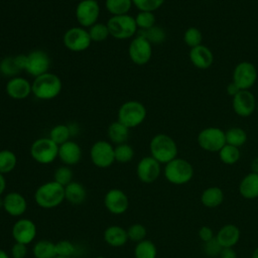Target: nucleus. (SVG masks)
<instances>
[{"label":"nucleus","mask_w":258,"mask_h":258,"mask_svg":"<svg viewBox=\"0 0 258 258\" xmlns=\"http://www.w3.org/2000/svg\"><path fill=\"white\" fill-rule=\"evenodd\" d=\"M64 200V186L54 180L40 184L34 191V202L42 209L56 208Z\"/></svg>","instance_id":"obj_1"},{"label":"nucleus","mask_w":258,"mask_h":258,"mask_svg":"<svg viewBox=\"0 0 258 258\" xmlns=\"http://www.w3.org/2000/svg\"><path fill=\"white\" fill-rule=\"evenodd\" d=\"M61 81L51 73H45L34 78L31 88L32 94L39 100H51L55 98L61 91Z\"/></svg>","instance_id":"obj_2"},{"label":"nucleus","mask_w":258,"mask_h":258,"mask_svg":"<svg viewBox=\"0 0 258 258\" xmlns=\"http://www.w3.org/2000/svg\"><path fill=\"white\" fill-rule=\"evenodd\" d=\"M151 156L160 164H166L174 159L177 155V145L175 141L168 135L159 133L152 137L149 143Z\"/></svg>","instance_id":"obj_3"},{"label":"nucleus","mask_w":258,"mask_h":258,"mask_svg":"<svg viewBox=\"0 0 258 258\" xmlns=\"http://www.w3.org/2000/svg\"><path fill=\"white\" fill-rule=\"evenodd\" d=\"M164 176L172 184L187 183L194 176L192 165L183 158L175 157L164 166Z\"/></svg>","instance_id":"obj_4"},{"label":"nucleus","mask_w":258,"mask_h":258,"mask_svg":"<svg viewBox=\"0 0 258 258\" xmlns=\"http://www.w3.org/2000/svg\"><path fill=\"white\" fill-rule=\"evenodd\" d=\"M107 26L110 35L117 39L131 38L138 31L135 17H132L129 14L112 16L108 20Z\"/></svg>","instance_id":"obj_5"},{"label":"nucleus","mask_w":258,"mask_h":258,"mask_svg":"<svg viewBox=\"0 0 258 258\" xmlns=\"http://www.w3.org/2000/svg\"><path fill=\"white\" fill-rule=\"evenodd\" d=\"M146 118V108L138 101H127L118 111V121L129 129L139 126Z\"/></svg>","instance_id":"obj_6"},{"label":"nucleus","mask_w":258,"mask_h":258,"mask_svg":"<svg viewBox=\"0 0 258 258\" xmlns=\"http://www.w3.org/2000/svg\"><path fill=\"white\" fill-rule=\"evenodd\" d=\"M30 155L40 164H49L58 156V145L49 137L38 138L30 146Z\"/></svg>","instance_id":"obj_7"},{"label":"nucleus","mask_w":258,"mask_h":258,"mask_svg":"<svg viewBox=\"0 0 258 258\" xmlns=\"http://www.w3.org/2000/svg\"><path fill=\"white\" fill-rule=\"evenodd\" d=\"M198 144L206 151L219 152L226 144L225 131L218 127L205 128L198 135Z\"/></svg>","instance_id":"obj_8"},{"label":"nucleus","mask_w":258,"mask_h":258,"mask_svg":"<svg viewBox=\"0 0 258 258\" xmlns=\"http://www.w3.org/2000/svg\"><path fill=\"white\" fill-rule=\"evenodd\" d=\"M90 158L99 168H107L115 162L114 146L105 140L95 142L90 149Z\"/></svg>","instance_id":"obj_9"},{"label":"nucleus","mask_w":258,"mask_h":258,"mask_svg":"<svg viewBox=\"0 0 258 258\" xmlns=\"http://www.w3.org/2000/svg\"><path fill=\"white\" fill-rule=\"evenodd\" d=\"M62 41L68 49L77 52L86 50L92 43L90 34L84 27H72L67 30Z\"/></svg>","instance_id":"obj_10"},{"label":"nucleus","mask_w":258,"mask_h":258,"mask_svg":"<svg viewBox=\"0 0 258 258\" xmlns=\"http://www.w3.org/2000/svg\"><path fill=\"white\" fill-rule=\"evenodd\" d=\"M100 16V5L97 0H82L76 8V17L81 27H91Z\"/></svg>","instance_id":"obj_11"},{"label":"nucleus","mask_w":258,"mask_h":258,"mask_svg":"<svg viewBox=\"0 0 258 258\" xmlns=\"http://www.w3.org/2000/svg\"><path fill=\"white\" fill-rule=\"evenodd\" d=\"M37 228L34 222L27 218H19L12 226L11 235L16 243L28 245L34 241Z\"/></svg>","instance_id":"obj_12"},{"label":"nucleus","mask_w":258,"mask_h":258,"mask_svg":"<svg viewBox=\"0 0 258 258\" xmlns=\"http://www.w3.org/2000/svg\"><path fill=\"white\" fill-rule=\"evenodd\" d=\"M257 80V70L250 61L239 62L233 72V82L241 90H249Z\"/></svg>","instance_id":"obj_13"},{"label":"nucleus","mask_w":258,"mask_h":258,"mask_svg":"<svg viewBox=\"0 0 258 258\" xmlns=\"http://www.w3.org/2000/svg\"><path fill=\"white\" fill-rule=\"evenodd\" d=\"M128 53L130 59L138 66L147 63L152 55V44L144 37L137 35L129 45Z\"/></svg>","instance_id":"obj_14"},{"label":"nucleus","mask_w":258,"mask_h":258,"mask_svg":"<svg viewBox=\"0 0 258 258\" xmlns=\"http://www.w3.org/2000/svg\"><path fill=\"white\" fill-rule=\"evenodd\" d=\"M104 206L113 215L124 214L129 207V199L120 188H111L104 196Z\"/></svg>","instance_id":"obj_15"},{"label":"nucleus","mask_w":258,"mask_h":258,"mask_svg":"<svg viewBox=\"0 0 258 258\" xmlns=\"http://www.w3.org/2000/svg\"><path fill=\"white\" fill-rule=\"evenodd\" d=\"M160 172V163L151 155L141 158L136 166L137 177L144 183H151L155 181L159 177Z\"/></svg>","instance_id":"obj_16"},{"label":"nucleus","mask_w":258,"mask_h":258,"mask_svg":"<svg viewBox=\"0 0 258 258\" xmlns=\"http://www.w3.org/2000/svg\"><path fill=\"white\" fill-rule=\"evenodd\" d=\"M49 66V56L42 50H33L26 54V64L24 71L34 78L47 73Z\"/></svg>","instance_id":"obj_17"},{"label":"nucleus","mask_w":258,"mask_h":258,"mask_svg":"<svg viewBox=\"0 0 258 258\" xmlns=\"http://www.w3.org/2000/svg\"><path fill=\"white\" fill-rule=\"evenodd\" d=\"M232 106L238 116L248 117L256 109V99L249 90H241L233 97Z\"/></svg>","instance_id":"obj_18"},{"label":"nucleus","mask_w":258,"mask_h":258,"mask_svg":"<svg viewBox=\"0 0 258 258\" xmlns=\"http://www.w3.org/2000/svg\"><path fill=\"white\" fill-rule=\"evenodd\" d=\"M3 210L11 217H21L27 210V201L18 191H10L3 197Z\"/></svg>","instance_id":"obj_19"},{"label":"nucleus","mask_w":258,"mask_h":258,"mask_svg":"<svg viewBox=\"0 0 258 258\" xmlns=\"http://www.w3.org/2000/svg\"><path fill=\"white\" fill-rule=\"evenodd\" d=\"M7 95L14 100H23L32 93L31 84L24 78L13 77L6 84Z\"/></svg>","instance_id":"obj_20"},{"label":"nucleus","mask_w":258,"mask_h":258,"mask_svg":"<svg viewBox=\"0 0 258 258\" xmlns=\"http://www.w3.org/2000/svg\"><path fill=\"white\" fill-rule=\"evenodd\" d=\"M82 148L75 141H67L58 146V158L63 165H75L82 159Z\"/></svg>","instance_id":"obj_21"},{"label":"nucleus","mask_w":258,"mask_h":258,"mask_svg":"<svg viewBox=\"0 0 258 258\" xmlns=\"http://www.w3.org/2000/svg\"><path fill=\"white\" fill-rule=\"evenodd\" d=\"M189 59L191 63L201 70L209 69L214 61V54L212 50L206 45L200 44L190 48L189 50Z\"/></svg>","instance_id":"obj_22"},{"label":"nucleus","mask_w":258,"mask_h":258,"mask_svg":"<svg viewBox=\"0 0 258 258\" xmlns=\"http://www.w3.org/2000/svg\"><path fill=\"white\" fill-rule=\"evenodd\" d=\"M103 238L111 247H122L128 241L127 230L118 225H111L105 229Z\"/></svg>","instance_id":"obj_23"},{"label":"nucleus","mask_w":258,"mask_h":258,"mask_svg":"<svg viewBox=\"0 0 258 258\" xmlns=\"http://www.w3.org/2000/svg\"><path fill=\"white\" fill-rule=\"evenodd\" d=\"M216 239L223 248L235 246L240 239V230L236 225L227 224L218 232Z\"/></svg>","instance_id":"obj_24"},{"label":"nucleus","mask_w":258,"mask_h":258,"mask_svg":"<svg viewBox=\"0 0 258 258\" xmlns=\"http://www.w3.org/2000/svg\"><path fill=\"white\" fill-rule=\"evenodd\" d=\"M239 192L248 200L258 198V173L250 172L245 175L239 184Z\"/></svg>","instance_id":"obj_25"},{"label":"nucleus","mask_w":258,"mask_h":258,"mask_svg":"<svg viewBox=\"0 0 258 258\" xmlns=\"http://www.w3.org/2000/svg\"><path fill=\"white\" fill-rule=\"evenodd\" d=\"M87 198V190L84 184L79 181H72L64 186V199L72 205H81Z\"/></svg>","instance_id":"obj_26"},{"label":"nucleus","mask_w":258,"mask_h":258,"mask_svg":"<svg viewBox=\"0 0 258 258\" xmlns=\"http://www.w3.org/2000/svg\"><path fill=\"white\" fill-rule=\"evenodd\" d=\"M223 201H224V192L218 186H210L206 188L201 196L202 204L205 207L210 209L220 206L223 203Z\"/></svg>","instance_id":"obj_27"},{"label":"nucleus","mask_w":258,"mask_h":258,"mask_svg":"<svg viewBox=\"0 0 258 258\" xmlns=\"http://www.w3.org/2000/svg\"><path fill=\"white\" fill-rule=\"evenodd\" d=\"M34 258H54L56 256L55 243L50 240H38L32 246Z\"/></svg>","instance_id":"obj_28"},{"label":"nucleus","mask_w":258,"mask_h":258,"mask_svg":"<svg viewBox=\"0 0 258 258\" xmlns=\"http://www.w3.org/2000/svg\"><path fill=\"white\" fill-rule=\"evenodd\" d=\"M129 128L118 120L111 123L108 127V137L116 145L126 143L129 137Z\"/></svg>","instance_id":"obj_29"},{"label":"nucleus","mask_w":258,"mask_h":258,"mask_svg":"<svg viewBox=\"0 0 258 258\" xmlns=\"http://www.w3.org/2000/svg\"><path fill=\"white\" fill-rule=\"evenodd\" d=\"M157 248L155 244L150 240H142L136 243L134 248L135 258H156Z\"/></svg>","instance_id":"obj_30"},{"label":"nucleus","mask_w":258,"mask_h":258,"mask_svg":"<svg viewBox=\"0 0 258 258\" xmlns=\"http://www.w3.org/2000/svg\"><path fill=\"white\" fill-rule=\"evenodd\" d=\"M133 5L132 0H106L105 6L112 16L128 14Z\"/></svg>","instance_id":"obj_31"},{"label":"nucleus","mask_w":258,"mask_h":258,"mask_svg":"<svg viewBox=\"0 0 258 258\" xmlns=\"http://www.w3.org/2000/svg\"><path fill=\"white\" fill-rule=\"evenodd\" d=\"M225 135H226V143L236 146L238 148L244 145L247 141V133L244 129L240 127H232L228 129L225 132Z\"/></svg>","instance_id":"obj_32"},{"label":"nucleus","mask_w":258,"mask_h":258,"mask_svg":"<svg viewBox=\"0 0 258 258\" xmlns=\"http://www.w3.org/2000/svg\"><path fill=\"white\" fill-rule=\"evenodd\" d=\"M17 164L15 153L9 149L0 150V173L6 174L11 172Z\"/></svg>","instance_id":"obj_33"},{"label":"nucleus","mask_w":258,"mask_h":258,"mask_svg":"<svg viewBox=\"0 0 258 258\" xmlns=\"http://www.w3.org/2000/svg\"><path fill=\"white\" fill-rule=\"evenodd\" d=\"M72 133H71V129L70 126L64 125V124H58L55 125L49 132V138L56 143L58 146L63 144L64 142L70 140Z\"/></svg>","instance_id":"obj_34"},{"label":"nucleus","mask_w":258,"mask_h":258,"mask_svg":"<svg viewBox=\"0 0 258 258\" xmlns=\"http://www.w3.org/2000/svg\"><path fill=\"white\" fill-rule=\"evenodd\" d=\"M240 150L238 147L230 145V144H225L222 149L219 151V156L220 159L223 163L225 164H234L240 159Z\"/></svg>","instance_id":"obj_35"},{"label":"nucleus","mask_w":258,"mask_h":258,"mask_svg":"<svg viewBox=\"0 0 258 258\" xmlns=\"http://www.w3.org/2000/svg\"><path fill=\"white\" fill-rule=\"evenodd\" d=\"M115 161L119 163H128L134 156V150L131 145L127 143H121L114 147Z\"/></svg>","instance_id":"obj_36"},{"label":"nucleus","mask_w":258,"mask_h":258,"mask_svg":"<svg viewBox=\"0 0 258 258\" xmlns=\"http://www.w3.org/2000/svg\"><path fill=\"white\" fill-rule=\"evenodd\" d=\"M138 35L147 39L151 44L152 43H160L165 39V31L159 26H153L151 28L145 30L137 31Z\"/></svg>","instance_id":"obj_37"},{"label":"nucleus","mask_w":258,"mask_h":258,"mask_svg":"<svg viewBox=\"0 0 258 258\" xmlns=\"http://www.w3.org/2000/svg\"><path fill=\"white\" fill-rule=\"evenodd\" d=\"M19 72H21L18 67L15 56H8L1 60L0 62V73L7 77H15Z\"/></svg>","instance_id":"obj_38"},{"label":"nucleus","mask_w":258,"mask_h":258,"mask_svg":"<svg viewBox=\"0 0 258 258\" xmlns=\"http://www.w3.org/2000/svg\"><path fill=\"white\" fill-rule=\"evenodd\" d=\"M88 32L90 34L92 41H96V42L103 41V40L107 39L108 36L110 35L107 24L99 23V22H97L94 25H92L91 27H89Z\"/></svg>","instance_id":"obj_39"},{"label":"nucleus","mask_w":258,"mask_h":258,"mask_svg":"<svg viewBox=\"0 0 258 258\" xmlns=\"http://www.w3.org/2000/svg\"><path fill=\"white\" fill-rule=\"evenodd\" d=\"M73 170L68 165H61L57 167L53 173V180L61 184L62 186H66L69 183H71L73 181Z\"/></svg>","instance_id":"obj_40"},{"label":"nucleus","mask_w":258,"mask_h":258,"mask_svg":"<svg viewBox=\"0 0 258 258\" xmlns=\"http://www.w3.org/2000/svg\"><path fill=\"white\" fill-rule=\"evenodd\" d=\"M136 25L138 29L145 30L151 28L155 25V15L153 12L148 11H140L135 17Z\"/></svg>","instance_id":"obj_41"},{"label":"nucleus","mask_w":258,"mask_h":258,"mask_svg":"<svg viewBox=\"0 0 258 258\" xmlns=\"http://www.w3.org/2000/svg\"><path fill=\"white\" fill-rule=\"evenodd\" d=\"M183 40L186 45H188L190 48H192L195 46L202 44L203 34L199 28L188 27L183 34Z\"/></svg>","instance_id":"obj_42"},{"label":"nucleus","mask_w":258,"mask_h":258,"mask_svg":"<svg viewBox=\"0 0 258 258\" xmlns=\"http://www.w3.org/2000/svg\"><path fill=\"white\" fill-rule=\"evenodd\" d=\"M147 234L146 228L139 223H135L129 226V228L127 229V235H128V240L138 243L142 240L145 239Z\"/></svg>","instance_id":"obj_43"},{"label":"nucleus","mask_w":258,"mask_h":258,"mask_svg":"<svg viewBox=\"0 0 258 258\" xmlns=\"http://www.w3.org/2000/svg\"><path fill=\"white\" fill-rule=\"evenodd\" d=\"M56 256L62 257H74L76 253V246L69 240H60L55 243Z\"/></svg>","instance_id":"obj_44"},{"label":"nucleus","mask_w":258,"mask_h":258,"mask_svg":"<svg viewBox=\"0 0 258 258\" xmlns=\"http://www.w3.org/2000/svg\"><path fill=\"white\" fill-rule=\"evenodd\" d=\"M132 2L140 11L153 12L162 6L164 0H132Z\"/></svg>","instance_id":"obj_45"},{"label":"nucleus","mask_w":258,"mask_h":258,"mask_svg":"<svg viewBox=\"0 0 258 258\" xmlns=\"http://www.w3.org/2000/svg\"><path fill=\"white\" fill-rule=\"evenodd\" d=\"M222 248L223 247L220 245V243L218 242L216 237L208 242H205V245H204V251L209 257L219 256Z\"/></svg>","instance_id":"obj_46"},{"label":"nucleus","mask_w":258,"mask_h":258,"mask_svg":"<svg viewBox=\"0 0 258 258\" xmlns=\"http://www.w3.org/2000/svg\"><path fill=\"white\" fill-rule=\"evenodd\" d=\"M28 253L27 245L21 243H14L10 249L11 258H26Z\"/></svg>","instance_id":"obj_47"},{"label":"nucleus","mask_w":258,"mask_h":258,"mask_svg":"<svg viewBox=\"0 0 258 258\" xmlns=\"http://www.w3.org/2000/svg\"><path fill=\"white\" fill-rule=\"evenodd\" d=\"M199 237L204 242H208V241L212 240L213 238H215L213 230L210 227H208V226H203L202 228H200V230H199Z\"/></svg>","instance_id":"obj_48"},{"label":"nucleus","mask_w":258,"mask_h":258,"mask_svg":"<svg viewBox=\"0 0 258 258\" xmlns=\"http://www.w3.org/2000/svg\"><path fill=\"white\" fill-rule=\"evenodd\" d=\"M219 258H237V254L232 247H226L222 248L219 254Z\"/></svg>","instance_id":"obj_49"},{"label":"nucleus","mask_w":258,"mask_h":258,"mask_svg":"<svg viewBox=\"0 0 258 258\" xmlns=\"http://www.w3.org/2000/svg\"><path fill=\"white\" fill-rule=\"evenodd\" d=\"M240 91H241V89H240L233 81L227 86V93H228L230 96H232V97H234L235 95H237Z\"/></svg>","instance_id":"obj_50"},{"label":"nucleus","mask_w":258,"mask_h":258,"mask_svg":"<svg viewBox=\"0 0 258 258\" xmlns=\"http://www.w3.org/2000/svg\"><path fill=\"white\" fill-rule=\"evenodd\" d=\"M6 185H7V182H6V178H5L4 174L0 173V197L3 196V194L6 189Z\"/></svg>","instance_id":"obj_51"},{"label":"nucleus","mask_w":258,"mask_h":258,"mask_svg":"<svg viewBox=\"0 0 258 258\" xmlns=\"http://www.w3.org/2000/svg\"><path fill=\"white\" fill-rule=\"evenodd\" d=\"M251 169H252V172L258 173V156L255 157L252 160V162H251Z\"/></svg>","instance_id":"obj_52"},{"label":"nucleus","mask_w":258,"mask_h":258,"mask_svg":"<svg viewBox=\"0 0 258 258\" xmlns=\"http://www.w3.org/2000/svg\"><path fill=\"white\" fill-rule=\"evenodd\" d=\"M0 258H11V257L6 251H4L3 249L0 248Z\"/></svg>","instance_id":"obj_53"},{"label":"nucleus","mask_w":258,"mask_h":258,"mask_svg":"<svg viewBox=\"0 0 258 258\" xmlns=\"http://www.w3.org/2000/svg\"><path fill=\"white\" fill-rule=\"evenodd\" d=\"M252 258H258V247L255 248V250L252 253Z\"/></svg>","instance_id":"obj_54"},{"label":"nucleus","mask_w":258,"mask_h":258,"mask_svg":"<svg viewBox=\"0 0 258 258\" xmlns=\"http://www.w3.org/2000/svg\"><path fill=\"white\" fill-rule=\"evenodd\" d=\"M3 204H4L3 197H0V209H3Z\"/></svg>","instance_id":"obj_55"},{"label":"nucleus","mask_w":258,"mask_h":258,"mask_svg":"<svg viewBox=\"0 0 258 258\" xmlns=\"http://www.w3.org/2000/svg\"><path fill=\"white\" fill-rule=\"evenodd\" d=\"M54 258H74V257H62V256H55Z\"/></svg>","instance_id":"obj_56"},{"label":"nucleus","mask_w":258,"mask_h":258,"mask_svg":"<svg viewBox=\"0 0 258 258\" xmlns=\"http://www.w3.org/2000/svg\"><path fill=\"white\" fill-rule=\"evenodd\" d=\"M95 258H106L105 256H97V257H95Z\"/></svg>","instance_id":"obj_57"},{"label":"nucleus","mask_w":258,"mask_h":258,"mask_svg":"<svg viewBox=\"0 0 258 258\" xmlns=\"http://www.w3.org/2000/svg\"><path fill=\"white\" fill-rule=\"evenodd\" d=\"M257 110H258V106H257Z\"/></svg>","instance_id":"obj_58"}]
</instances>
